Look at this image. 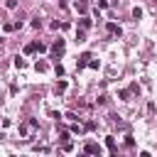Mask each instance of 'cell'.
<instances>
[{
  "label": "cell",
  "mask_w": 157,
  "mask_h": 157,
  "mask_svg": "<svg viewBox=\"0 0 157 157\" xmlns=\"http://www.w3.org/2000/svg\"><path fill=\"white\" fill-rule=\"evenodd\" d=\"M86 152H88V155H98V157H101V147H98L96 143H88V145H86Z\"/></svg>",
  "instance_id": "6da1fadb"
},
{
  "label": "cell",
  "mask_w": 157,
  "mask_h": 157,
  "mask_svg": "<svg viewBox=\"0 0 157 157\" xmlns=\"http://www.w3.org/2000/svg\"><path fill=\"white\" fill-rule=\"evenodd\" d=\"M88 62H91V54H88V52H86V54H81V56H78V69L88 66Z\"/></svg>",
  "instance_id": "7a4b0ae2"
},
{
  "label": "cell",
  "mask_w": 157,
  "mask_h": 157,
  "mask_svg": "<svg viewBox=\"0 0 157 157\" xmlns=\"http://www.w3.org/2000/svg\"><path fill=\"white\" fill-rule=\"evenodd\" d=\"M54 52H56V54L64 52V39H56V42H54Z\"/></svg>",
  "instance_id": "3957f363"
},
{
  "label": "cell",
  "mask_w": 157,
  "mask_h": 157,
  "mask_svg": "<svg viewBox=\"0 0 157 157\" xmlns=\"http://www.w3.org/2000/svg\"><path fill=\"white\" fill-rule=\"evenodd\" d=\"M66 86H69L66 81H59V84H56V93H64V91H66Z\"/></svg>",
  "instance_id": "277c9868"
},
{
  "label": "cell",
  "mask_w": 157,
  "mask_h": 157,
  "mask_svg": "<svg viewBox=\"0 0 157 157\" xmlns=\"http://www.w3.org/2000/svg\"><path fill=\"white\" fill-rule=\"evenodd\" d=\"M106 145H108L111 150H115V137H113V135H108V137H106Z\"/></svg>",
  "instance_id": "5b68a950"
},
{
  "label": "cell",
  "mask_w": 157,
  "mask_h": 157,
  "mask_svg": "<svg viewBox=\"0 0 157 157\" xmlns=\"http://www.w3.org/2000/svg\"><path fill=\"white\" fill-rule=\"evenodd\" d=\"M76 10L78 12H86V3H84V0H76Z\"/></svg>",
  "instance_id": "8992f818"
},
{
  "label": "cell",
  "mask_w": 157,
  "mask_h": 157,
  "mask_svg": "<svg viewBox=\"0 0 157 157\" xmlns=\"http://www.w3.org/2000/svg\"><path fill=\"white\" fill-rule=\"evenodd\" d=\"M15 66H17V69H25V66H27V62H25V59H20V56H17V59H15Z\"/></svg>",
  "instance_id": "52a82bcc"
},
{
  "label": "cell",
  "mask_w": 157,
  "mask_h": 157,
  "mask_svg": "<svg viewBox=\"0 0 157 157\" xmlns=\"http://www.w3.org/2000/svg\"><path fill=\"white\" fill-rule=\"evenodd\" d=\"M32 52H37V42H32V44L25 47V54H32Z\"/></svg>",
  "instance_id": "ba28073f"
},
{
  "label": "cell",
  "mask_w": 157,
  "mask_h": 157,
  "mask_svg": "<svg viewBox=\"0 0 157 157\" xmlns=\"http://www.w3.org/2000/svg\"><path fill=\"white\" fill-rule=\"evenodd\" d=\"M78 25H81V30H88V27H91V20H88V17H84Z\"/></svg>",
  "instance_id": "9c48e42d"
},
{
  "label": "cell",
  "mask_w": 157,
  "mask_h": 157,
  "mask_svg": "<svg viewBox=\"0 0 157 157\" xmlns=\"http://www.w3.org/2000/svg\"><path fill=\"white\" fill-rule=\"evenodd\" d=\"M108 32H113V34H120V27H118V25H113V22H111V25H108Z\"/></svg>",
  "instance_id": "30bf717a"
},
{
  "label": "cell",
  "mask_w": 157,
  "mask_h": 157,
  "mask_svg": "<svg viewBox=\"0 0 157 157\" xmlns=\"http://www.w3.org/2000/svg\"><path fill=\"white\" fill-rule=\"evenodd\" d=\"M49 66H47V62H37V71H47Z\"/></svg>",
  "instance_id": "8fae6325"
},
{
  "label": "cell",
  "mask_w": 157,
  "mask_h": 157,
  "mask_svg": "<svg viewBox=\"0 0 157 157\" xmlns=\"http://www.w3.org/2000/svg\"><path fill=\"white\" fill-rule=\"evenodd\" d=\"M5 8H8V10H15V8H17V0H8Z\"/></svg>",
  "instance_id": "7c38bea8"
},
{
  "label": "cell",
  "mask_w": 157,
  "mask_h": 157,
  "mask_svg": "<svg viewBox=\"0 0 157 157\" xmlns=\"http://www.w3.org/2000/svg\"><path fill=\"white\" fill-rule=\"evenodd\" d=\"M84 37H86L84 30H76V42H84Z\"/></svg>",
  "instance_id": "4fadbf2b"
},
{
  "label": "cell",
  "mask_w": 157,
  "mask_h": 157,
  "mask_svg": "<svg viewBox=\"0 0 157 157\" xmlns=\"http://www.w3.org/2000/svg\"><path fill=\"white\" fill-rule=\"evenodd\" d=\"M133 17H135V20H140V17H143V10H140V8H135V10H133Z\"/></svg>",
  "instance_id": "5bb4252c"
},
{
  "label": "cell",
  "mask_w": 157,
  "mask_h": 157,
  "mask_svg": "<svg viewBox=\"0 0 157 157\" xmlns=\"http://www.w3.org/2000/svg\"><path fill=\"white\" fill-rule=\"evenodd\" d=\"M140 157H150V152H143V155H140Z\"/></svg>",
  "instance_id": "9a60e30c"
}]
</instances>
